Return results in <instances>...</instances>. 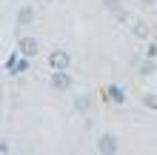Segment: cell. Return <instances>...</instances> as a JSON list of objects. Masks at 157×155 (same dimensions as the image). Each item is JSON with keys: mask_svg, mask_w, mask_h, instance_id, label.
Returning <instances> with one entry per match:
<instances>
[{"mask_svg": "<svg viewBox=\"0 0 157 155\" xmlns=\"http://www.w3.org/2000/svg\"><path fill=\"white\" fill-rule=\"evenodd\" d=\"M94 149H97L100 155H117V152H120V138H117L114 132H103V135L97 138Z\"/></svg>", "mask_w": 157, "mask_h": 155, "instance_id": "obj_1", "label": "cell"}, {"mask_svg": "<svg viewBox=\"0 0 157 155\" xmlns=\"http://www.w3.org/2000/svg\"><path fill=\"white\" fill-rule=\"evenodd\" d=\"M49 84L54 92H69L71 84H75V78L69 75V69H52V78H49Z\"/></svg>", "mask_w": 157, "mask_h": 155, "instance_id": "obj_2", "label": "cell"}, {"mask_svg": "<svg viewBox=\"0 0 157 155\" xmlns=\"http://www.w3.org/2000/svg\"><path fill=\"white\" fill-rule=\"evenodd\" d=\"M40 52V43H37V38H29V35H26V38H20V43H17V55H23V58H34V55Z\"/></svg>", "mask_w": 157, "mask_h": 155, "instance_id": "obj_3", "label": "cell"}, {"mask_svg": "<svg viewBox=\"0 0 157 155\" xmlns=\"http://www.w3.org/2000/svg\"><path fill=\"white\" fill-rule=\"evenodd\" d=\"M49 66H52V69H69V66H71V55H69L66 49L49 52Z\"/></svg>", "mask_w": 157, "mask_h": 155, "instance_id": "obj_4", "label": "cell"}, {"mask_svg": "<svg viewBox=\"0 0 157 155\" xmlns=\"http://www.w3.org/2000/svg\"><path fill=\"white\" fill-rule=\"evenodd\" d=\"M103 9L109 14H114L117 20H126V17H128V12L123 9V0H103Z\"/></svg>", "mask_w": 157, "mask_h": 155, "instance_id": "obj_5", "label": "cell"}, {"mask_svg": "<svg viewBox=\"0 0 157 155\" xmlns=\"http://www.w3.org/2000/svg\"><path fill=\"white\" fill-rule=\"evenodd\" d=\"M91 104H94V98H91L89 92H83V95H77V98H75V104H71V106H75V112L86 115L89 109H91Z\"/></svg>", "mask_w": 157, "mask_h": 155, "instance_id": "obj_6", "label": "cell"}, {"mask_svg": "<svg viewBox=\"0 0 157 155\" xmlns=\"http://www.w3.org/2000/svg\"><path fill=\"white\" fill-rule=\"evenodd\" d=\"M106 95H109L112 104H126V89L120 86V84H112V86L106 89Z\"/></svg>", "mask_w": 157, "mask_h": 155, "instance_id": "obj_7", "label": "cell"}, {"mask_svg": "<svg viewBox=\"0 0 157 155\" xmlns=\"http://www.w3.org/2000/svg\"><path fill=\"white\" fill-rule=\"evenodd\" d=\"M34 20V6H20L17 12V26H29Z\"/></svg>", "mask_w": 157, "mask_h": 155, "instance_id": "obj_8", "label": "cell"}, {"mask_svg": "<svg viewBox=\"0 0 157 155\" xmlns=\"http://www.w3.org/2000/svg\"><path fill=\"white\" fill-rule=\"evenodd\" d=\"M132 35H134V38H140V40H146V38H149V26H146L143 20H137L134 29H132Z\"/></svg>", "mask_w": 157, "mask_h": 155, "instance_id": "obj_9", "label": "cell"}, {"mask_svg": "<svg viewBox=\"0 0 157 155\" xmlns=\"http://www.w3.org/2000/svg\"><path fill=\"white\" fill-rule=\"evenodd\" d=\"M143 106H146V109H151V112H157V92L143 95Z\"/></svg>", "mask_w": 157, "mask_h": 155, "instance_id": "obj_10", "label": "cell"}, {"mask_svg": "<svg viewBox=\"0 0 157 155\" xmlns=\"http://www.w3.org/2000/svg\"><path fill=\"white\" fill-rule=\"evenodd\" d=\"M154 58H146L143 63H140V75H154Z\"/></svg>", "mask_w": 157, "mask_h": 155, "instance_id": "obj_11", "label": "cell"}, {"mask_svg": "<svg viewBox=\"0 0 157 155\" xmlns=\"http://www.w3.org/2000/svg\"><path fill=\"white\" fill-rule=\"evenodd\" d=\"M9 152H12V141H0V155H9Z\"/></svg>", "mask_w": 157, "mask_h": 155, "instance_id": "obj_12", "label": "cell"}, {"mask_svg": "<svg viewBox=\"0 0 157 155\" xmlns=\"http://www.w3.org/2000/svg\"><path fill=\"white\" fill-rule=\"evenodd\" d=\"M146 58H157V43H149V49H146Z\"/></svg>", "mask_w": 157, "mask_h": 155, "instance_id": "obj_13", "label": "cell"}, {"mask_svg": "<svg viewBox=\"0 0 157 155\" xmlns=\"http://www.w3.org/2000/svg\"><path fill=\"white\" fill-rule=\"evenodd\" d=\"M140 3H143V6H154L157 0H140Z\"/></svg>", "mask_w": 157, "mask_h": 155, "instance_id": "obj_14", "label": "cell"}, {"mask_svg": "<svg viewBox=\"0 0 157 155\" xmlns=\"http://www.w3.org/2000/svg\"><path fill=\"white\" fill-rule=\"evenodd\" d=\"M0 80H3V66H0Z\"/></svg>", "mask_w": 157, "mask_h": 155, "instance_id": "obj_15", "label": "cell"}, {"mask_svg": "<svg viewBox=\"0 0 157 155\" xmlns=\"http://www.w3.org/2000/svg\"><path fill=\"white\" fill-rule=\"evenodd\" d=\"M43 3H54V0H43Z\"/></svg>", "mask_w": 157, "mask_h": 155, "instance_id": "obj_16", "label": "cell"}, {"mask_svg": "<svg viewBox=\"0 0 157 155\" xmlns=\"http://www.w3.org/2000/svg\"><path fill=\"white\" fill-rule=\"evenodd\" d=\"M0 101H3V95H0Z\"/></svg>", "mask_w": 157, "mask_h": 155, "instance_id": "obj_17", "label": "cell"}, {"mask_svg": "<svg viewBox=\"0 0 157 155\" xmlns=\"http://www.w3.org/2000/svg\"><path fill=\"white\" fill-rule=\"evenodd\" d=\"M0 121H3V115H0Z\"/></svg>", "mask_w": 157, "mask_h": 155, "instance_id": "obj_18", "label": "cell"}, {"mask_svg": "<svg viewBox=\"0 0 157 155\" xmlns=\"http://www.w3.org/2000/svg\"><path fill=\"white\" fill-rule=\"evenodd\" d=\"M154 6H157V3H154Z\"/></svg>", "mask_w": 157, "mask_h": 155, "instance_id": "obj_19", "label": "cell"}]
</instances>
